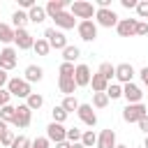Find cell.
I'll use <instances>...</instances> for the list:
<instances>
[{
    "mask_svg": "<svg viewBox=\"0 0 148 148\" xmlns=\"http://www.w3.org/2000/svg\"><path fill=\"white\" fill-rule=\"evenodd\" d=\"M69 14L74 18H81V21H92V16L97 14V7L88 0H74L69 5Z\"/></svg>",
    "mask_w": 148,
    "mask_h": 148,
    "instance_id": "obj_1",
    "label": "cell"
},
{
    "mask_svg": "<svg viewBox=\"0 0 148 148\" xmlns=\"http://www.w3.org/2000/svg\"><path fill=\"white\" fill-rule=\"evenodd\" d=\"M44 37H46L49 46L56 49V51H65V49L69 46V44H67V37H65L60 30H56V28H46V30H44Z\"/></svg>",
    "mask_w": 148,
    "mask_h": 148,
    "instance_id": "obj_2",
    "label": "cell"
},
{
    "mask_svg": "<svg viewBox=\"0 0 148 148\" xmlns=\"http://www.w3.org/2000/svg\"><path fill=\"white\" fill-rule=\"evenodd\" d=\"M7 90L12 92V97H30L32 95V90H30V83L25 81V79H9V83H7Z\"/></svg>",
    "mask_w": 148,
    "mask_h": 148,
    "instance_id": "obj_3",
    "label": "cell"
},
{
    "mask_svg": "<svg viewBox=\"0 0 148 148\" xmlns=\"http://www.w3.org/2000/svg\"><path fill=\"white\" fill-rule=\"evenodd\" d=\"M143 116H148V111H146V104H127L125 109H123V120L125 123H139Z\"/></svg>",
    "mask_w": 148,
    "mask_h": 148,
    "instance_id": "obj_4",
    "label": "cell"
},
{
    "mask_svg": "<svg viewBox=\"0 0 148 148\" xmlns=\"http://www.w3.org/2000/svg\"><path fill=\"white\" fill-rule=\"evenodd\" d=\"M95 18H97V25H102V28H116L118 21H120L113 9H97Z\"/></svg>",
    "mask_w": 148,
    "mask_h": 148,
    "instance_id": "obj_5",
    "label": "cell"
},
{
    "mask_svg": "<svg viewBox=\"0 0 148 148\" xmlns=\"http://www.w3.org/2000/svg\"><path fill=\"white\" fill-rule=\"evenodd\" d=\"M30 120H32V111L28 109V104H18L16 106V116H14V127H18V130H23V127H28L30 125Z\"/></svg>",
    "mask_w": 148,
    "mask_h": 148,
    "instance_id": "obj_6",
    "label": "cell"
},
{
    "mask_svg": "<svg viewBox=\"0 0 148 148\" xmlns=\"http://www.w3.org/2000/svg\"><path fill=\"white\" fill-rule=\"evenodd\" d=\"M16 60H18V56H16V49H12V46H5V49L0 51V69H5V72L14 69V67H16Z\"/></svg>",
    "mask_w": 148,
    "mask_h": 148,
    "instance_id": "obj_7",
    "label": "cell"
},
{
    "mask_svg": "<svg viewBox=\"0 0 148 148\" xmlns=\"http://www.w3.org/2000/svg\"><path fill=\"white\" fill-rule=\"evenodd\" d=\"M76 30H79V37L83 42H92L97 37V23L95 21H79Z\"/></svg>",
    "mask_w": 148,
    "mask_h": 148,
    "instance_id": "obj_8",
    "label": "cell"
},
{
    "mask_svg": "<svg viewBox=\"0 0 148 148\" xmlns=\"http://www.w3.org/2000/svg\"><path fill=\"white\" fill-rule=\"evenodd\" d=\"M14 44H16L21 51H28V49L35 46V37H32L25 28H21V30H14Z\"/></svg>",
    "mask_w": 148,
    "mask_h": 148,
    "instance_id": "obj_9",
    "label": "cell"
},
{
    "mask_svg": "<svg viewBox=\"0 0 148 148\" xmlns=\"http://www.w3.org/2000/svg\"><path fill=\"white\" fill-rule=\"evenodd\" d=\"M136 25H139V18H120L116 30L120 37H134L136 35Z\"/></svg>",
    "mask_w": 148,
    "mask_h": 148,
    "instance_id": "obj_10",
    "label": "cell"
},
{
    "mask_svg": "<svg viewBox=\"0 0 148 148\" xmlns=\"http://www.w3.org/2000/svg\"><path fill=\"white\" fill-rule=\"evenodd\" d=\"M46 139L53 141V143H60V141H67V130L60 125V123H51L46 127Z\"/></svg>",
    "mask_w": 148,
    "mask_h": 148,
    "instance_id": "obj_11",
    "label": "cell"
},
{
    "mask_svg": "<svg viewBox=\"0 0 148 148\" xmlns=\"http://www.w3.org/2000/svg\"><path fill=\"white\" fill-rule=\"evenodd\" d=\"M123 97L127 99V104H139L141 97H143V92H141L139 86H134V83H125V86H123Z\"/></svg>",
    "mask_w": 148,
    "mask_h": 148,
    "instance_id": "obj_12",
    "label": "cell"
},
{
    "mask_svg": "<svg viewBox=\"0 0 148 148\" xmlns=\"http://www.w3.org/2000/svg\"><path fill=\"white\" fill-rule=\"evenodd\" d=\"M132 76H134V67L130 62H120L116 65V79L125 86V83H132Z\"/></svg>",
    "mask_w": 148,
    "mask_h": 148,
    "instance_id": "obj_13",
    "label": "cell"
},
{
    "mask_svg": "<svg viewBox=\"0 0 148 148\" xmlns=\"http://www.w3.org/2000/svg\"><path fill=\"white\" fill-rule=\"evenodd\" d=\"M116 132L109 127V130H102L99 136H97V146L95 148H116Z\"/></svg>",
    "mask_w": 148,
    "mask_h": 148,
    "instance_id": "obj_14",
    "label": "cell"
},
{
    "mask_svg": "<svg viewBox=\"0 0 148 148\" xmlns=\"http://www.w3.org/2000/svg\"><path fill=\"white\" fill-rule=\"evenodd\" d=\"M53 21H56V25H58V28H62V30H72L74 25H79V23H76V18H74L67 9H65V12H60V14H56V16H53Z\"/></svg>",
    "mask_w": 148,
    "mask_h": 148,
    "instance_id": "obj_15",
    "label": "cell"
},
{
    "mask_svg": "<svg viewBox=\"0 0 148 148\" xmlns=\"http://www.w3.org/2000/svg\"><path fill=\"white\" fill-rule=\"evenodd\" d=\"M76 113H79V118H81V120H83V123H86L88 127L97 125V113L92 111V104H81Z\"/></svg>",
    "mask_w": 148,
    "mask_h": 148,
    "instance_id": "obj_16",
    "label": "cell"
},
{
    "mask_svg": "<svg viewBox=\"0 0 148 148\" xmlns=\"http://www.w3.org/2000/svg\"><path fill=\"white\" fill-rule=\"evenodd\" d=\"M72 2L69 0H49L46 5H44V9H46V16H56V14H60V12H65L67 7H69Z\"/></svg>",
    "mask_w": 148,
    "mask_h": 148,
    "instance_id": "obj_17",
    "label": "cell"
},
{
    "mask_svg": "<svg viewBox=\"0 0 148 148\" xmlns=\"http://www.w3.org/2000/svg\"><path fill=\"white\" fill-rule=\"evenodd\" d=\"M90 79H92L90 67H88V65H76V72H74L76 86H90Z\"/></svg>",
    "mask_w": 148,
    "mask_h": 148,
    "instance_id": "obj_18",
    "label": "cell"
},
{
    "mask_svg": "<svg viewBox=\"0 0 148 148\" xmlns=\"http://www.w3.org/2000/svg\"><path fill=\"white\" fill-rule=\"evenodd\" d=\"M58 88H60V92H62L65 97H72V95H74V90H76L79 86H76V81H74V79L58 76Z\"/></svg>",
    "mask_w": 148,
    "mask_h": 148,
    "instance_id": "obj_19",
    "label": "cell"
},
{
    "mask_svg": "<svg viewBox=\"0 0 148 148\" xmlns=\"http://www.w3.org/2000/svg\"><path fill=\"white\" fill-rule=\"evenodd\" d=\"M42 76H44V69L39 65H28L25 67V81L28 83H39Z\"/></svg>",
    "mask_w": 148,
    "mask_h": 148,
    "instance_id": "obj_20",
    "label": "cell"
},
{
    "mask_svg": "<svg viewBox=\"0 0 148 148\" xmlns=\"http://www.w3.org/2000/svg\"><path fill=\"white\" fill-rule=\"evenodd\" d=\"M28 21L35 23V25H37V23H44V21H46V9L39 7V5H35V7L28 12Z\"/></svg>",
    "mask_w": 148,
    "mask_h": 148,
    "instance_id": "obj_21",
    "label": "cell"
},
{
    "mask_svg": "<svg viewBox=\"0 0 148 148\" xmlns=\"http://www.w3.org/2000/svg\"><path fill=\"white\" fill-rule=\"evenodd\" d=\"M90 86H92V92H106V88H109V81L97 72V74H92V79H90Z\"/></svg>",
    "mask_w": 148,
    "mask_h": 148,
    "instance_id": "obj_22",
    "label": "cell"
},
{
    "mask_svg": "<svg viewBox=\"0 0 148 148\" xmlns=\"http://www.w3.org/2000/svg\"><path fill=\"white\" fill-rule=\"evenodd\" d=\"M25 23H28V12H23V9H16V12L12 14V25H14V30H21V28H25Z\"/></svg>",
    "mask_w": 148,
    "mask_h": 148,
    "instance_id": "obj_23",
    "label": "cell"
},
{
    "mask_svg": "<svg viewBox=\"0 0 148 148\" xmlns=\"http://www.w3.org/2000/svg\"><path fill=\"white\" fill-rule=\"evenodd\" d=\"M0 42L2 44H9L14 42V28L7 25V23H0Z\"/></svg>",
    "mask_w": 148,
    "mask_h": 148,
    "instance_id": "obj_24",
    "label": "cell"
},
{
    "mask_svg": "<svg viewBox=\"0 0 148 148\" xmlns=\"http://www.w3.org/2000/svg\"><path fill=\"white\" fill-rule=\"evenodd\" d=\"M60 106H62V109H65L67 113H74V111H79V106H81V104H79V99H76V97L72 95V97H65Z\"/></svg>",
    "mask_w": 148,
    "mask_h": 148,
    "instance_id": "obj_25",
    "label": "cell"
},
{
    "mask_svg": "<svg viewBox=\"0 0 148 148\" xmlns=\"http://www.w3.org/2000/svg\"><path fill=\"white\" fill-rule=\"evenodd\" d=\"M14 116H16V106L7 104V106L0 109V120H5V123H14Z\"/></svg>",
    "mask_w": 148,
    "mask_h": 148,
    "instance_id": "obj_26",
    "label": "cell"
},
{
    "mask_svg": "<svg viewBox=\"0 0 148 148\" xmlns=\"http://www.w3.org/2000/svg\"><path fill=\"white\" fill-rule=\"evenodd\" d=\"M99 74H102L106 81H111V79L116 76V65H111V62H102V65H99Z\"/></svg>",
    "mask_w": 148,
    "mask_h": 148,
    "instance_id": "obj_27",
    "label": "cell"
},
{
    "mask_svg": "<svg viewBox=\"0 0 148 148\" xmlns=\"http://www.w3.org/2000/svg\"><path fill=\"white\" fill-rule=\"evenodd\" d=\"M25 104H28V109H30V111H35V109H42V104H44V97H42L39 92H32V95L28 97V102H25Z\"/></svg>",
    "mask_w": 148,
    "mask_h": 148,
    "instance_id": "obj_28",
    "label": "cell"
},
{
    "mask_svg": "<svg viewBox=\"0 0 148 148\" xmlns=\"http://www.w3.org/2000/svg\"><path fill=\"white\" fill-rule=\"evenodd\" d=\"M109 104V95L106 92H92V106L95 109H104Z\"/></svg>",
    "mask_w": 148,
    "mask_h": 148,
    "instance_id": "obj_29",
    "label": "cell"
},
{
    "mask_svg": "<svg viewBox=\"0 0 148 148\" xmlns=\"http://www.w3.org/2000/svg\"><path fill=\"white\" fill-rule=\"evenodd\" d=\"M81 143H83L86 148H95V146H97V134H95L92 130L83 132V136H81Z\"/></svg>",
    "mask_w": 148,
    "mask_h": 148,
    "instance_id": "obj_30",
    "label": "cell"
},
{
    "mask_svg": "<svg viewBox=\"0 0 148 148\" xmlns=\"http://www.w3.org/2000/svg\"><path fill=\"white\" fill-rule=\"evenodd\" d=\"M35 53L37 56H49V51H51V46H49V42L46 39H35Z\"/></svg>",
    "mask_w": 148,
    "mask_h": 148,
    "instance_id": "obj_31",
    "label": "cell"
},
{
    "mask_svg": "<svg viewBox=\"0 0 148 148\" xmlns=\"http://www.w3.org/2000/svg\"><path fill=\"white\" fill-rule=\"evenodd\" d=\"M79 56H81L79 46H67V49L62 51V58H65V62H74V60H76Z\"/></svg>",
    "mask_w": 148,
    "mask_h": 148,
    "instance_id": "obj_32",
    "label": "cell"
},
{
    "mask_svg": "<svg viewBox=\"0 0 148 148\" xmlns=\"http://www.w3.org/2000/svg\"><path fill=\"white\" fill-rule=\"evenodd\" d=\"M106 95H109V99H118V97H123V86H120V83H109Z\"/></svg>",
    "mask_w": 148,
    "mask_h": 148,
    "instance_id": "obj_33",
    "label": "cell"
},
{
    "mask_svg": "<svg viewBox=\"0 0 148 148\" xmlns=\"http://www.w3.org/2000/svg\"><path fill=\"white\" fill-rule=\"evenodd\" d=\"M51 116H53V123H60V125H62V123L67 120V116H69V113H67V111H65L62 106H53Z\"/></svg>",
    "mask_w": 148,
    "mask_h": 148,
    "instance_id": "obj_34",
    "label": "cell"
},
{
    "mask_svg": "<svg viewBox=\"0 0 148 148\" xmlns=\"http://www.w3.org/2000/svg\"><path fill=\"white\" fill-rule=\"evenodd\" d=\"M74 72H76L74 62H62V65H60V76H65V79H74Z\"/></svg>",
    "mask_w": 148,
    "mask_h": 148,
    "instance_id": "obj_35",
    "label": "cell"
},
{
    "mask_svg": "<svg viewBox=\"0 0 148 148\" xmlns=\"http://www.w3.org/2000/svg\"><path fill=\"white\" fill-rule=\"evenodd\" d=\"M12 148H32V141H30L28 136L18 134V136L14 139V143H12Z\"/></svg>",
    "mask_w": 148,
    "mask_h": 148,
    "instance_id": "obj_36",
    "label": "cell"
},
{
    "mask_svg": "<svg viewBox=\"0 0 148 148\" xmlns=\"http://www.w3.org/2000/svg\"><path fill=\"white\" fill-rule=\"evenodd\" d=\"M81 136H83V132H81V130H76V127L67 130V141H69V143H79V141H81Z\"/></svg>",
    "mask_w": 148,
    "mask_h": 148,
    "instance_id": "obj_37",
    "label": "cell"
},
{
    "mask_svg": "<svg viewBox=\"0 0 148 148\" xmlns=\"http://www.w3.org/2000/svg\"><path fill=\"white\" fill-rule=\"evenodd\" d=\"M14 139H16V136H14V132H12V130H5V132L0 134V143H2V146H9V148H12Z\"/></svg>",
    "mask_w": 148,
    "mask_h": 148,
    "instance_id": "obj_38",
    "label": "cell"
},
{
    "mask_svg": "<svg viewBox=\"0 0 148 148\" xmlns=\"http://www.w3.org/2000/svg\"><path fill=\"white\" fill-rule=\"evenodd\" d=\"M136 14H139V18H148V0H141L136 5Z\"/></svg>",
    "mask_w": 148,
    "mask_h": 148,
    "instance_id": "obj_39",
    "label": "cell"
},
{
    "mask_svg": "<svg viewBox=\"0 0 148 148\" xmlns=\"http://www.w3.org/2000/svg\"><path fill=\"white\" fill-rule=\"evenodd\" d=\"M49 143H51V141H49L46 136H37V139L32 141V148H49Z\"/></svg>",
    "mask_w": 148,
    "mask_h": 148,
    "instance_id": "obj_40",
    "label": "cell"
},
{
    "mask_svg": "<svg viewBox=\"0 0 148 148\" xmlns=\"http://www.w3.org/2000/svg\"><path fill=\"white\" fill-rule=\"evenodd\" d=\"M9 97H12V92H9V90H0V109L9 104Z\"/></svg>",
    "mask_w": 148,
    "mask_h": 148,
    "instance_id": "obj_41",
    "label": "cell"
},
{
    "mask_svg": "<svg viewBox=\"0 0 148 148\" xmlns=\"http://www.w3.org/2000/svg\"><path fill=\"white\" fill-rule=\"evenodd\" d=\"M9 83V76H7V72L5 69H0V90H5V86Z\"/></svg>",
    "mask_w": 148,
    "mask_h": 148,
    "instance_id": "obj_42",
    "label": "cell"
},
{
    "mask_svg": "<svg viewBox=\"0 0 148 148\" xmlns=\"http://www.w3.org/2000/svg\"><path fill=\"white\" fill-rule=\"evenodd\" d=\"M120 5H123L125 9H136L139 2H136V0H120Z\"/></svg>",
    "mask_w": 148,
    "mask_h": 148,
    "instance_id": "obj_43",
    "label": "cell"
},
{
    "mask_svg": "<svg viewBox=\"0 0 148 148\" xmlns=\"http://www.w3.org/2000/svg\"><path fill=\"white\" fill-rule=\"evenodd\" d=\"M136 35H148V23L139 21V25H136Z\"/></svg>",
    "mask_w": 148,
    "mask_h": 148,
    "instance_id": "obj_44",
    "label": "cell"
},
{
    "mask_svg": "<svg viewBox=\"0 0 148 148\" xmlns=\"http://www.w3.org/2000/svg\"><path fill=\"white\" fill-rule=\"evenodd\" d=\"M136 125H139V130H143V132H146V136H148V116H143Z\"/></svg>",
    "mask_w": 148,
    "mask_h": 148,
    "instance_id": "obj_45",
    "label": "cell"
},
{
    "mask_svg": "<svg viewBox=\"0 0 148 148\" xmlns=\"http://www.w3.org/2000/svg\"><path fill=\"white\" fill-rule=\"evenodd\" d=\"M18 5H21V7H25V9L30 12V9L35 7V0H18Z\"/></svg>",
    "mask_w": 148,
    "mask_h": 148,
    "instance_id": "obj_46",
    "label": "cell"
},
{
    "mask_svg": "<svg viewBox=\"0 0 148 148\" xmlns=\"http://www.w3.org/2000/svg\"><path fill=\"white\" fill-rule=\"evenodd\" d=\"M139 76H141V81H143V86L148 88V67H143V69L139 72Z\"/></svg>",
    "mask_w": 148,
    "mask_h": 148,
    "instance_id": "obj_47",
    "label": "cell"
},
{
    "mask_svg": "<svg viewBox=\"0 0 148 148\" xmlns=\"http://www.w3.org/2000/svg\"><path fill=\"white\" fill-rule=\"evenodd\" d=\"M56 148H72V143L69 141H60V143H56Z\"/></svg>",
    "mask_w": 148,
    "mask_h": 148,
    "instance_id": "obj_48",
    "label": "cell"
},
{
    "mask_svg": "<svg viewBox=\"0 0 148 148\" xmlns=\"http://www.w3.org/2000/svg\"><path fill=\"white\" fill-rule=\"evenodd\" d=\"M5 130H7V123H5V120H0V134H2Z\"/></svg>",
    "mask_w": 148,
    "mask_h": 148,
    "instance_id": "obj_49",
    "label": "cell"
},
{
    "mask_svg": "<svg viewBox=\"0 0 148 148\" xmlns=\"http://www.w3.org/2000/svg\"><path fill=\"white\" fill-rule=\"evenodd\" d=\"M72 148H86V146H83V143L79 141V143H72Z\"/></svg>",
    "mask_w": 148,
    "mask_h": 148,
    "instance_id": "obj_50",
    "label": "cell"
},
{
    "mask_svg": "<svg viewBox=\"0 0 148 148\" xmlns=\"http://www.w3.org/2000/svg\"><path fill=\"white\" fill-rule=\"evenodd\" d=\"M116 148H130V146H125V143H118V146H116Z\"/></svg>",
    "mask_w": 148,
    "mask_h": 148,
    "instance_id": "obj_51",
    "label": "cell"
},
{
    "mask_svg": "<svg viewBox=\"0 0 148 148\" xmlns=\"http://www.w3.org/2000/svg\"><path fill=\"white\" fill-rule=\"evenodd\" d=\"M143 148H148V136H146V141H143Z\"/></svg>",
    "mask_w": 148,
    "mask_h": 148,
    "instance_id": "obj_52",
    "label": "cell"
},
{
    "mask_svg": "<svg viewBox=\"0 0 148 148\" xmlns=\"http://www.w3.org/2000/svg\"><path fill=\"white\" fill-rule=\"evenodd\" d=\"M146 111H148V104H146Z\"/></svg>",
    "mask_w": 148,
    "mask_h": 148,
    "instance_id": "obj_53",
    "label": "cell"
},
{
    "mask_svg": "<svg viewBox=\"0 0 148 148\" xmlns=\"http://www.w3.org/2000/svg\"><path fill=\"white\" fill-rule=\"evenodd\" d=\"M141 148H143V146H141Z\"/></svg>",
    "mask_w": 148,
    "mask_h": 148,
    "instance_id": "obj_54",
    "label": "cell"
},
{
    "mask_svg": "<svg viewBox=\"0 0 148 148\" xmlns=\"http://www.w3.org/2000/svg\"><path fill=\"white\" fill-rule=\"evenodd\" d=\"M0 146H2V143H0Z\"/></svg>",
    "mask_w": 148,
    "mask_h": 148,
    "instance_id": "obj_55",
    "label": "cell"
}]
</instances>
